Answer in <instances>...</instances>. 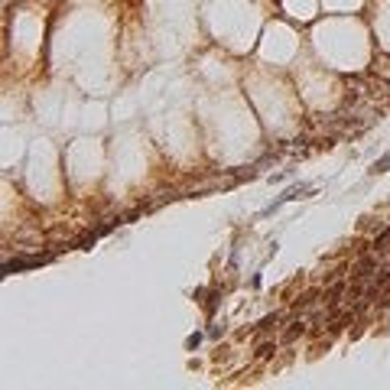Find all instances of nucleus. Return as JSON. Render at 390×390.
I'll use <instances>...</instances> for the list:
<instances>
[{"instance_id": "obj_1", "label": "nucleus", "mask_w": 390, "mask_h": 390, "mask_svg": "<svg viewBox=\"0 0 390 390\" xmlns=\"http://www.w3.org/2000/svg\"><path fill=\"white\" fill-rule=\"evenodd\" d=\"M387 169H390V153H384L374 166H371V176H380V173H387Z\"/></svg>"}]
</instances>
